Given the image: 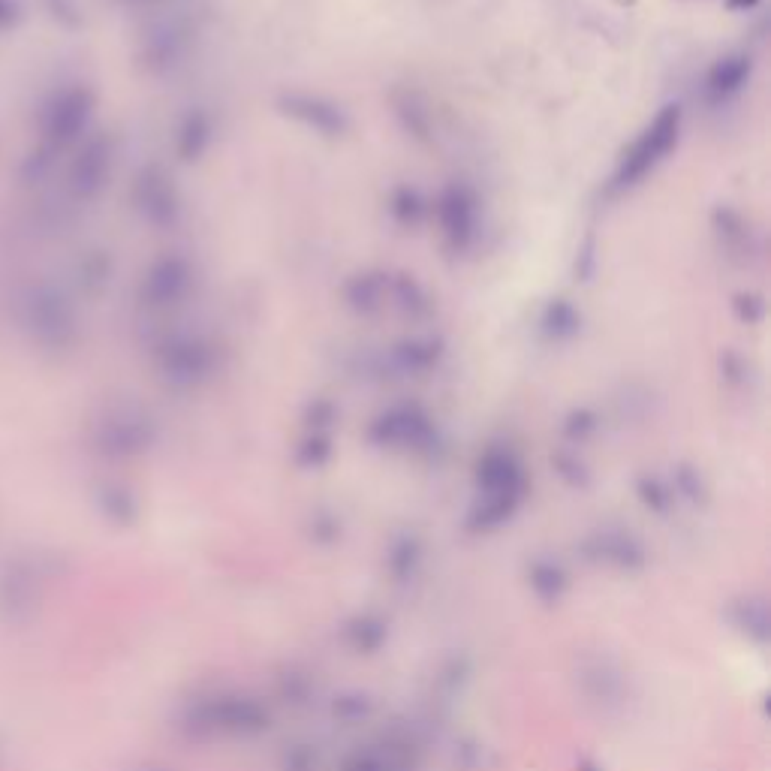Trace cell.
<instances>
[{"label":"cell","mask_w":771,"mask_h":771,"mask_svg":"<svg viewBox=\"0 0 771 771\" xmlns=\"http://www.w3.org/2000/svg\"><path fill=\"white\" fill-rule=\"evenodd\" d=\"M729 4V10H735V13H750V10H756L762 0H726Z\"/></svg>","instance_id":"obj_31"},{"label":"cell","mask_w":771,"mask_h":771,"mask_svg":"<svg viewBox=\"0 0 771 771\" xmlns=\"http://www.w3.org/2000/svg\"><path fill=\"white\" fill-rule=\"evenodd\" d=\"M193 278H196V272H193V263L187 260V256H178V253L160 256V260L151 263V269L142 278L139 299L151 311L175 308L193 290Z\"/></svg>","instance_id":"obj_8"},{"label":"cell","mask_w":771,"mask_h":771,"mask_svg":"<svg viewBox=\"0 0 771 771\" xmlns=\"http://www.w3.org/2000/svg\"><path fill=\"white\" fill-rule=\"evenodd\" d=\"M579 323H582V320H579L576 308H573L570 302L558 299V302L549 305V311H546V317H543V332L552 335L555 341H567V338H573V335L579 332Z\"/></svg>","instance_id":"obj_24"},{"label":"cell","mask_w":771,"mask_h":771,"mask_svg":"<svg viewBox=\"0 0 771 771\" xmlns=\"http://www.w3.org/2000/svg\"><path fill=\"white\" fill-rule=\"evenodd\" d=\"M422 552H425V549H422L419 537H413V534H404V537H395V540H392L389 555H386V567H389V573H392V579H395L398 585L416 579V573H419V567H422Z\"/></svg>","instance_id":"obj_21"},{"label":"cell","mask_w":771,"mask_h":771,"mask_svg":"<svg viewBox=\"0 0 771 771\" xmlns=\"http://www.w3.org/2000/svg\"><path fill=\"white\" fill-rule=\"evenodd\" d=\"M52 567L43 555L19 552L0 561V624L22 630L28 627L46 600Z\"/></svg>","instance_id":"obj_4"},{"label":"cell","mask_w":771,"mask_h":771,"mask_svg":"<svg viewBox=\"0 0 771 771\" xmlns=\"http://www.w3.org/2000/svg\"><path fill=\"white\" fill-rule=\"evenodd\" d=\"M531 491V473L522 452L509 443H488L473 464V503L467 528L491 534L516 519Z\"/></svg>","instance_id":"obj_1"},{"label":"cell","mask_w":771,"mask_h":771,"mask_svg":"<svg viewBox=\"0 0 771 771\" xmlns=\"http://www.w3.org/2000/svg\"><path fill=\"white\" fill-rule=\"evenodd\" d=\"M4 762H7V747H4V738H0V771H4Z\"/></svg>","instance_id":"obj_32"},{"label":"cell","mask_w":771,"mask_h":771,"mask_svg":"<svg viewBox=\"0 0 771 771\" xmlns=\"http://www.w3.org/2000/svg\"><path fill=\"white\" fill-rule=\"evenodd\" d=\"M582 552L591 564L612 570V573H639L648 564V549L645 543L627 531V528H600L582 540Z\"/></svg>","instance_id":"obj_9"},{"label":"cell","mask_w":771,"mask_h":771,"mask_svg":"<svg viewBox=\"0 0 771 771\" xmlns=\"http://www.w3.org/2000/svg\"><path fill=\"white\" fill-rule=\"evenodd\" d=\"M579 771H603V768H600V765H594V762H582V765H579Z\"/></svg>","instance_id":"obj_33"},{"label":"cell","mask_w":771,"mask_h":771,"mask_svg":"<svg viewBox=\"0 0 771 771\" xmlns=\"http://www.w3.org/2000/svg\"><path fill=\"white\" fill-rule=\"evenodd\" d=\"M211 118L205 115V112H190L187 118H184V124L178 127V154H181V160H187V163H193V160H199L202 154H205V148L211 145Z\"/></svg>","instance_id":"obj_22"},{"label":"cell","mask_w":771,"mask_h":771,"mask_svg":"<svg viewBox=\"0 0 771 771\" xmlns=\"http://www.w3.org/2000/svg\"><path fill=\"white\" fill-rule=\"evenodd\" d=\"M332 455V434L329 428H308V434L299 443V464L305 467H320Z\"/></svg>","instance_id":"obj_27"},{"label":"cell","mask_w":771,"mask_h":771,"mask_svg":"<svg viewBox=\"0 0 771 771\" xmlns=\"http://www.w3.org/2000/svg\"><path fill=\"white\" fill-rule=\"evenodd\" d=\"M389 293H392V278L383 275V272H362L344 287L347 305L362 317H371V314L383 311L389 305Z\"/></svg>","instance_id":"obj_18"},{"label":"cell","mask_w":771,"mask_h":771,"mask_svg":"<svg viewBox=\"0 0 771 771\" xmlns=\"http://www.w3.org/2000/svg\"><path fill=\"white\" fill-rule=\"evenodd\" d=\"M597 425H594V416H588L585 410H579V413H573L570 416V422H567V437H573V440H585L591 431H594Z\"/></svg>","instance_id":"obj_29"},{"label":"cell","mask_w":771,"mask_h":771,"mask_svg":"<svg viewBox=\"0 0 771 771\" xmlns=\"http://www.w3.org/2000/svg\"><path fill=\"white\" fill-rule=\"evenodd\" d=\"M684 130V109L678 103H666L657 115L633 136V142L621 151L609 187L615 193H630L642 187L678 148Z\"/></svg>","instance_id":"obj_3"},{"label":"cell","mask_w":771,"mask_h":771,"mask_svg":"<svg viewBox=\"0 0 771 771\" xmlns=\"http://www.w3.org/2000/svg\"><path fill=\"white\" fill-rule=\"evenodd\" d=\"M142 771H163V768H142Z\"/></svg>","instance_id":"obj_34"},{"label":"cell","mask_w":771,"mask_h":771,"mask_svg":"<svg viewBox=\"0 0 771 771\" xmlns=\"http://www.w3.org/2000/svg\"><path fill=\"white\" fill-rule=\"evenodd\" d=\"M528 588L543 606H558L570 591V573L558 558H534L528 564Z\"/></svg>","instance_id":"obj_16"},{"label":"cell","mask_w":771,"mask_h":771,"mask_svg":"<svg viewBox=\"0 0 771 771\" xmlns=\"http://www.w3.org/2000/svg\"><path fill=\"white\" fill-rule=\"evenodd\" d=\"M287 771H314V759L308 750H293L287 759Z\"/></svg>","instance_id":"obj_30"},{"label":"cell","mask_w":771,"mask_h":771,"mask_svg":"<svg viewBox=\"0 0 771 771\" xmlns=\"http://www.w3.org/2000/svg\"><path fill=\"white\" fill-rule=\"evenodd\" d=\"M392 214L404 223V226H416L425 214H428V205H425V199L419 196V190H413V187H401L395 196H392Z\"/></svg>","instance_id":"obj_28"},{"label":"cell","mask_w":771,"mask_h":771,"mask_svg":"<svg viewBox=\"0 0 771 771\" xmlns=\"http://www.w3.org/2000/svg\"><path fill=\"white\" fill-rule=\"evenodd\" d=\"M756 70V61L750 52H726L720 55L702 76V100L714 109L729 106L735 97L744 94Z\"/></svg>","instance_id":"obj_12"},{"label":"cell","mask_w":771,"mask_h":771,"mask_svg":"<svg viewBox=\"0 0 771 771\" xmlns=\"http://www.w3.org/2000/svg\"><path fill=\"white\" fill-rule=\"evenodd\" d=\"M97 506L112 525H130L136 519V497L124 485H103L97 491Z\"/></svg>","instance_id":"obj_23"},{"label":"cell","mask_w":771,"mask_h":771,"mask_svg":"<svg viewBox=\"0 0 771 771\" xmlns=\"http://www.w3.org/2000/svg\"><path fill=\"white\" fill-rule=\"evenodd\" d=\"M341 771H416V762L407 741H377L344 753Z\"/></svg>","instance_id":"obj_15"},{"label":"cell","mask_w":771,"mask_h":771,"mask_svg":"<svg viewBox=\"0 0 771 771\" xmlns=\"http://www.w3.org/2000/svg\"><path fill=\"white\" fill-rule=\"evenodd\" d=\"M636 494H639V500H642L651 512H657V516H666V512L672 509V503H675L672 485L663 482L660 476H642L639 485H636Z\"/></svg>","instance_id":"obj_26"},{"label":"cell","mask_w":771,"mask_h":771,"mask_svg":"<svg viewBox=\"0 0 771 771\" xmlns=\"http://www.w3.org/2000/svg\"><path fill=\"white\" fill-rule=\"evenodd\" d=\"M434 214L449 253L458 256L476 247L482 235V199L467 181L446 184L437 196Z\"/></svg>","instance_id":"obj_7"},{"label":"cell","mask_w":771,"mask_h":771,"mask_svg":"<svg viewBox=\"0 0 771 771\" xmlns=\"http://www.w3.org/2000/svg\"><path fill=\"white\" fill-rule=\"evenodd\" d=\"M109 166H112V154L106 145H94L85 160H82V169H79V187L85 193H94L103 187V178L109 175Z\"/></svg>","instance_id":"obj_25"},{"label":"cell","mask_w":771,"mask_h":771,"mask_svg":"<svg viewBox=\"0 0 771 771\" xmlns=\"http://www.w3.org/2000/svg\"><path fill=\"white\" fill-rule=\"evenodd\" d=\"M446 356V344L437 335H410L386 347L383 365L392 377H428L440 368Z\"/></svg>","instance_id":"obj_13"},{"label":"cell","mask_w":771,"mask_h":771,"mask_svg":"<svg viewBox=\"0 0 771 771\" xmlns=\"http://www.w3.org/2000/svg\"><path fill=\"white\" fill-rule=\"evenodd\" d=\"M139 208L151 223L172 226L178 217V196L160 172H148L139 181Z\"/></svg>","instance_id":"obj_17"},{"label":"cell","mask_w":771,"mask_h":771,"mask_svg":"<svg viewBox=\"0 0 771 771\" xmlns=\"http://www.w3.org/2000/svg\"><path fill=\"white\" fill-rule=\"evenodd\" d=\"M368 440L377 449L398 452V455H431L440 443V431L434 416L422 404L401 401V404H389L371 419Z\"/></svg>","instance_id":"obj_5"},{"label":"cell","mask_w":771,"mask_h":771,"mask_svg":"<svg viewBox=\"0 0 771 771\" xmlns=\"http://www.w3.org/2000/svg\"><path fill=\"white\" fill-rule=\"evenodd\" d=\"M729 624H732L741 636H747L750 642L765 645V642H768V633H771V615H768L765 597L747 594V597L735 600V603L729 606Z\"/></svg>","instance_id":"obj_19"},{"label":"cell","mask_w":771,"mask_h":771,"mask_svg":"<svg viewBox=\"0 0 771 771\" xmlns=\"http://www.w3.org/2000/svg\"><path fill=\"white\" fill-rule=\"evenodd\" d=\"M157 371L175 389H199L217 374V347L205 335H169L157 347Z\"/></svg>","instance_id":"obj_6"},{"label":"cell","mask_w":771,"mask_h":771,"mask_svg":"<svg viewBox=\"0 0 771 771\" xmlns=\"http://www.w3.org/2000/svg\"><path fill=\"white\" fill-rule=\"evenodd\" d=\"M151 443H154V425L148 416L136 410L109 413L94 431V446L106 458H136L148 452Z\"/></svg>","instance_id":"obj_10"},{"label":"cell","mask_w":771,"mask_h":771,"mask_svg":"<svg viewBox=\"0 0 771 771\" xmlns=\"http://www.w3.org/2000/svg\"><path fill=\"white\" fill-rule=\"evenodd\" d=\"M281 112L287 118H293L296 124H302L314 133H323V136H344L350 130L347 112L320 94H287L281 100Z\"/></svg>","instance_id":"obj_14"},{"label":"cell","mask_w":771,"mask_h":771,"mask_svg":"<svg viewBox=\"0 0 771 771\" xmlns=\"http://www.w3.org/2000/svg\"><path fill=\"white\" fill-rule=\"evenodd\" d=\"M175 726L193 741H247L272 726V711L260 696L220 687L190 696Z\"/></svg>","instance_id":"obj_2"},{"label":"cell","mask_w":771,"mask_h":771,"mask_svg":"<svg viewBox=\"0 0 771 771\" xmlns=\"http://www.w3.org/2000/svg\"><path fill=\"white\" fill-rule=\"evenodd\" d=\"M579 690L588 705L600 711H618L627 702V675L612 657H585L576 672Z\"/></svg>","instance_id":"obj_11"},{"label":"cell","mask_w":771,"mask_h":771,"mask_svg":"<svg viewBox=\"0 0 771 771\" xmlns=\"http://www.w3.org/2000/svg\"><path fill=\"white\" fill-rule=\"evenodd\" d=\"M344 639L356 654H374L389 639V630H386V621L380 615L362 612V615H356L344 624Z\"/></svg>","instance_id":"obj_20"}]
</instances>
